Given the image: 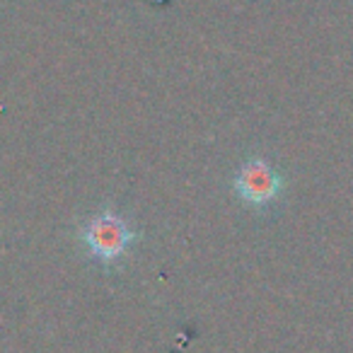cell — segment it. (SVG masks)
Listing matches in <instances>:
<instances>
[{
    "label": "cell",
    "mask_w": 353,
    "mask_h": 353,
    "mask_svg": "<svg viewBox=\"0 0 353 353\" xmlns=\"http://www.w3.org/2000/svg\"><path fill=\"white\" fill-rule=\"evenodd\" d=\"M133 240H136V232L128 228L121 216L112 211L94 216L83 230V242L88 245L90 254L102 264H114L121 256H126Z\"/></svg>",
    "instance_id": "cell-1"
},
{
    "label": "cell",
    "mask_w": 353,
    "mask_h": 353,
    "mask_svg": "<svg viewBox=\"0 0 353 353\" xmlns=\"http://www.w3.org/2000/svg\"><path fill=\"white\" fill-rule=\"evenodd\" d=\"M232 187H235L237 196L250 206H269L283 192V176L266 160L252 157L240 167Z\"/></svg>",
    "instance_id": "cell-2"
}]
</instances>
